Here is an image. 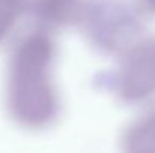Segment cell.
Listing matches in <instances>:
<instances>
[{
	"instance_id": "cell-2",
	"label": "cell",
	"mask_w": 155,
	"mask_h": 153,
	"mask_svg": "<svg viewBox=\"0 0 155 153\" xmlns=\"http://www.w3.org/2000/svg\"><path fill=\"white\" fill-rule=\"evenodd\" d=\"M143 12L128 0H86L81 26L91 45L105 54H122L140 39Z\"/></svg>"
},
{
	"instance_id": "cell-3",
	"label": "cell",
	"mask_w": 155,
	"mask_h": 153,
	"mask_svg": "<svg viewBox=\"0 0 155 153\" xmlns=\"http://www.w3.org/2000/svg\"><path fill=\"white\" fill-rule=\"evenodd\" d=\"M111 77L116 96L128 104H140L155 96V36L140 38L119 54Z\"/></svg>"
},
{
	"instance_id": "cell-5",
	"label": "cell",
	"mask_w": 155,
	"mask_h": 153,
	"mask_svg": "<svg viewBox=\"0 0 155 153\" xmlns=\"http://www.w3.org/2000/svg\"><path fill=\"white\" fill-rule=\"evenodd\" d=\"M122 147L133 153H155V108L133 120L122 132Z\"/></svg>"
},
{
	"instance_id": "cell-7",
	"label": "cell",
	"mask_w": 155,
	"mask_h": 153,
	"mask_svg": "<svg viewBox=\"0 0 155 153\" xmlns=\"http://www.w3.org/2000/svg\"><path fill=\"white\" fill-rule=\"evenodd\" d=\"M136 5L143 14L155 15V0H136Z\"/></svg>"
},
{
	"instance_id": "cell-6",
	"label": "cell",
	"mask_w": 155,
	"mask_h": 153,
	"mask_svg": "<svg viewBox=\"0 0 155 153\" xmlns=\"http://www.w3.org/2000/svg\"><path fill=\"white\" fill-rule=\"evenodd\" d=\"M26 14V0H0V44L14 32Z\"/></svg>"
},
{
	"instance_id": "cell-1",
	"label": "cell",
	"mask_w": 155,
	"mask_h": 153,
	"mask_svg": "<svg viewBox=\"0 0 155 153\" xmlns=\"http://www.w3.org/2000/svg\"><path fill=\"white\" fill-rule=\"evenodd\" d=\"M56 45L50 32L35 29L23 35L11 51L6 107L11 119L29 131L45 129L57 119L60 98L53 81Z\"/></svg>"
},
{
	"instance_id": "cell-4",
	"label": "cell",
	"mask_w": 155,
	"mask_h": 153,
	"mask_svg": "<svg viewBox=\"0 0 155 153\" xmlns=\"http://www.w3.org/2000/svg\"><path fill=\"white\" fill-rule=\"evenodd\" d=\"M86 8V0H26V12L47 32L78 26Z\"/></svg>"
}]
</instances>
